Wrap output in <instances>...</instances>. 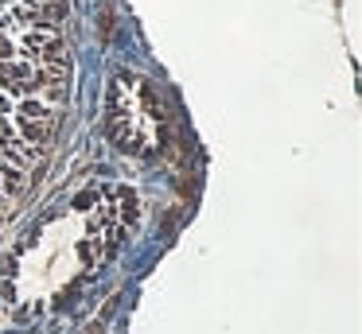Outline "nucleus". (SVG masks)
I'll use <instances>...</instances> for the list:
<instances>
[{
	"label": "nucleus",
	"mask_w": 362,
	"mask_h": 334,
	"mask_svg": "<svg viewBox=\"0 0 362 334\" xmlns=\"http://www.w3.org/2000/svg\"><path fill=\"white\" fill-rule=\"evenodd\" d=\"M71 0H0V214L28 191L71 85Z\"/></svg>",
	"instance_id": "f257e3e1"
}]
</instances>
